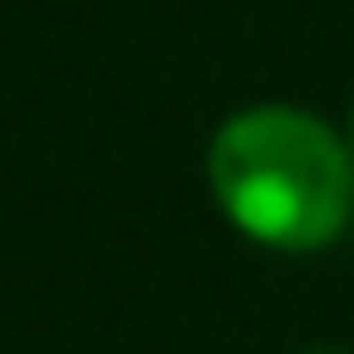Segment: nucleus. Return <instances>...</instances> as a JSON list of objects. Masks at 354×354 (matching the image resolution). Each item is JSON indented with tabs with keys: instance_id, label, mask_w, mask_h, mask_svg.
<instances>
[{
	"instance_id": "obj_1",
	"label": "nucleus",
	"mask_w": 354,
	"mask_h": 354,
	"mask_svg": "<svg viewBox=\"0 0 354 354\" xmlns=\"http://www.w3.org/2000/svg\"><path fill=\"white\" fill-rule=\"evenodd\" d=\"M212 193L243 236L305 255L336 243V230L348 224L354 156L324 118L299 106H255L218 124Z\"/></svg>"
}]
</instances>
